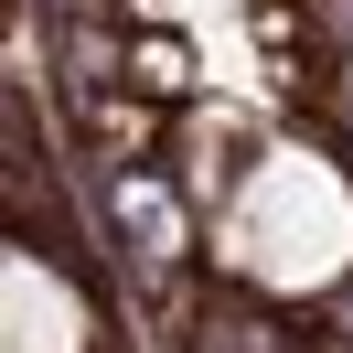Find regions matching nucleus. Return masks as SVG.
<instances>
[{
    "label": "nucleus",
    "instance_id": "obj_1",
    "mask_svg": "<svg viewBox=\"0 0 353 353\" xmlns=\"http://www.w3.org/2000/svg\"><path fill=\"white\" fill-rule=\"evenodd\" d=\"M11 353H86V310L32 257H11Z\"/></svg>",
    "mask_w": 353,
    "mask_h": 353
},
{
    "label": "nucleus",
    "instance_id": "obj_5",
    "mask_svg": "<svg viewBox=\"0 0 353 353\" xmlns=\"http://www.w3.org/2000/svg\"><path fill=\"white\" fill-rule=\"evenodd\" d=\"M310 32H321V54L353 65V0H310Z\"/></svg>",
    "mask_w": 353,
    "mask_h": 353
},
{
    "label": "nucleus",
    "instance_id": "obj_3",
    "mask_svg": "<svg viewBox=\"0 0 353 353\" xmlns=\"http://www.w3.org/2000/svg\"><path fill=\"white\" fill-rule=\"evenodd\" d=\"M65 86H129V32L118 22H65Z\"/></svg>",
    "mask_w": 353,
    "mask_h": 353
},
{
    "label": "nucleus",
    "instance_id": "obj_6",
    "mask_svg": "<svg viewBox=\"0 0 353 353\" xmlns=\"http://www.w3.org/2000/svg\"><path fill=\"white\" fill-rule=\"evenodd\" d=\"M310 353H343V343H310Z\"/></svg>",
    "mask_w": 353,
    "mask_h": 353
},
{
    "label": "nucleus",
    "instance_id": "obj_2",
    "mask_svg": "<svg viewBox=\"0 0 353 353\" xmlns=\"http://www.w3.org/2000/svg\"><path fill=\"white\" fill-rule=\"evenodd\" d=\"M236 193V118L193 108L182 118V203H225Z\"/></svg>",
    "mask_w": 353,
    "mask_h": 353
},
{
    "label": "nucleus",
    "instance_id": "obj_4",
    "mask_svg": "<svg viewBox=\"0 0 353 353\" xmlns=\"http://www.w3.org/2000/svg\"><path fill=\"white\" fill-rule=\"evenodd\" d=\"M129 86L139 97H182V86H193V65H182L172 32H139V43H129Z\"/></svg>",
    "mask_w": 353,
    "mask_h": 353
}]
</instances>
